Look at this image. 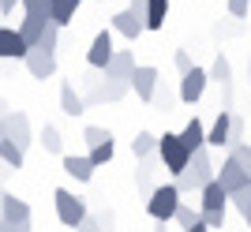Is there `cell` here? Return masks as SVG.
Returning <instances> with one entry per match:
<instances>
[{"label":"cell","mask_w":251,"mask_h":232,"mask_svg":"<svg viewBox=\"0 0 251 232\" xmlns=\"http://www.w3.org/2000/svg\"><path fill=\"white\" fill-rule=\"evenodd\" d=\"M75 232H105V229H101V221H98V217H86V221L79 225Z\"/></svg>","instance_id":"74e56055"},{"label":"cell","mask_w":251,"mask_h":232,"mask_svg":"<svg viewBox=\"0 0 251 232\" xmlns=\"http://www.w3.org/2000/svg\"><path fill=\"white\" fill-rule=\"evenodd\" d=\"M0 225H26L30 221V206L19 199V195H11V191H4L0 195Z\"/></svg>","instance_id":"8fae6325"},{"label":"cell","mask_w":251,"mask_h":232,"mask_svg":"<svg viewBox=\"0 0 251 232\" xmlns=\"http://www.w3.org/2000/svg\"><path fill=\"white\" fill-rule=\"evenodd\" d=\"M113 30L124 34L127 42H135L139 34L147 30V4H127L124 11H116L113 15Z\"/></svg>","instance_id":"8992f818"},{"label":"cell","mask_w":251,"mask_h":232,"mask_svg":"<svg viewBox=\"0 0 251 232\" xmlns=\"http://www.w3.org/2000/svg\"><path fill=\"white\" fill-rule=\"evenodd\" d=\"M98 221H101V229H105V232H109V229H113V213L105 210V213H101V217H98Z\"/></svg>","instance_id":"ab89813d"},{"label":"cell","mask_w":251,"mask_h":232,"mask_svg":"<svg viewBox=\"0 0 251 232\" xmlns=\"http://www.w3.org/2000/svg\"><path fill=\"white\" fill-rule=\"evenodd\" d=\"M169 19V0H150L147 4V30H161Z\"/></svg>","instance_id":"7402d4cb"},{"label":"cell","mask_w":251,"mask_h":232,"mask_svg":"<svg viewBox=\"0 0 251 232\" xmlns=\"http://www.w3.org/2000/svg\"><path fill=\"white\" fill-rule=\"evenodd\" d=\"M23 4V0H19ZM11 8H15V0H0V11H4V15H11Z\"/></svg>","instance_id":"60d3db41"},{"label":"cell","mask_w":251,"mask_h":232,"mask_svg":"<svg viewBox=\"0 0 251 232\" xmlns=\"http://www.w3.org/2000/svg\"><path fill=\"white\" fill-rule=\"evenodd\" d=\"M79 4H83V0H52V23H56V26H68V23L75 19Z\"/></svg>","instance_id":"603a6c76"},{"label":"cell","mask_w":251,"mask_h":232,"mask_svg":"<svg viewBox=\"0 0 251 232\" xmlns=\"http://www.w3.org/2000/svg\"><path fill=\"white\" fill-rule=\"evenodd\" d=\"M139 71V64H135V56L127 53V49H116V56H113V64L105 68V75L109 79H120V83H131V75Z\"/></svg>","instance_id":"e0dca14e"},{"label":"cell","mask_w":251,"mask_h":232,"mask_svg":"<svg viewBox=\"0 0 251 232\" xmlns=\"http://www.w3.org/2000/svg\"><path fill=\"white\" fill-rule=\"evenodd\" d=\"M173 64H176V71H180V79L188 71H195V64H191V53L188 49H176V56H173Z\"/></svg>","instance_id":"1f68e13d"},{"label":"cell","mask_w":251,"mask_h":232,"mask_svg":"<svg viewBox=\"0 0 251 232\" xmlns=\"http://www.w3.org/2000/svg\"><path fill=\"white\" fill-rule=\"evenodd\" d=\"M83 139H86V146L94 150V146H105V142H113V131H109V127H94V124H90V127L83 131Z\"/></svg>","instance_id":"4316f807"},{"label":"cell","mask_w":251,"mask_h":232,"mask_svg":"<svg viewBox=\"0 0 251 232\" xmlns=\"http://www.w3.org/2000/svg\"><path fill=\"white\" fill-rule=\"evenodd\" d=\"M0 139H11V142H19L23 150L30 146V120H26V113H4V131H0Z\"/></svg>","instance_id":"9c48e42d"},{"label":"cell","mask_w":251,"mask_h":232,"mask_svg":"<svg viewBox=\"0 0 251 232\" xmlns=\"http://www.w3.org/2000/svg\"><path fill=\"white\" fill-rule=\"evenodd\" d=\"M206 83H210V71H202V68L188 71L180 79V101H184V105H195V101L206 94Z\"/></svg>","instance_id":"4fadbf2b"},{"label":"cell","mask_w":251,"mask_h":232,"mask_svg":"<svg viewBox=\"0 0 251 232\" xmlns=\"http://www.w3.org/2000/svg\"><path fill=\"white\" fill-rule=\"evenodd\" d=\"M244 135H248V120H244L240 113H232V146H240Z\"/></svg>","instance_id":"d6a6232c"},{"label":"cell","mask_w":251,"mask_h":232,"mask_svg":"<svg viewBox=\"0 0 251 232\" xmlns=\"http://www.w3.org/2000/svg\"><path fill=\"white\" fill-rule=\"evenodd\" d=\"M157 158H161V165H165L173 176H180V172L191 165V158H195V154L184 146V139H180V135L165 131V135H161V146H157Z\"/></svg>","instance_id":"3957f363"},{"label":"cell","mask_w":251,"mask_h":232,"mask_svg":"<svg viewBox=\"0 0 251 232\" xmlns=\"http://www.w3.org/2000/svg\"><path fill=\"white\" fill-rule=\"evenodd\" d=\"M23 11L38 19H52V0H23Z\"/></svg>","instance_id":"83f0119b"},{"label":"cell","mask_w":251,"mask_h":232,"mask_svg":"<svg viewBox=\"0 0 251 232\" xmlns=\"http://www.w3.org/2000/svg\"><path fill=\"white\" fill-rule=\"evenodd\" d=\"M180 139H184V146L195 154V150H202L206 146V139H210V127H202V120L199 116H191L188 124H184V131H180Z\"/></svg>","instance_id":"ac0fdd59"},{"label":"cell","mask_w":251,"mask_h":232,"mask_svg":"<svg viewBox=\"0 0 251 232\" xmlns=\"http://www.w3.org/2000/svg\"><path fill=\"white\" fill-rule=\"evenodd\" d=\"M26 71H30V79H52L56 75V53H49V49H30V56H26Z\"/></svg>","instance_id":"7c38bea8"},{"label":"cell","mask_w":251,"mask_h":232,"mask_svg":"<svg viewBox=\"0 0 251 232\" xmlns=\"http://www.w3.org/2000/svg\"><path fill=\"white\" fill-rule=\"evenodd\" d=\"M232 206L240 210V217H244V221H248V229H251V187L236 191V195H232Z\"/></svg>","instance_id":"f546056e"},{"label":"cell","mask_w":251,"mask_h":232,"mask_svg":"<svg viewBox=\"0 0 251 232\" xmlns=\"http://www.w3.org/2000/svg\"><path fill=\"white\" fill-rule=\"evenodd\" d=\"M38 139H42L45 154H60V158H64V135H60V127H56V124H45Z\"/></svg>","instance_id":"cb8c5ba5"},{"label":"cell","mask_w":251,"mask_h":232,"mask_svg":"<svg viewBox=\"0 0 251 232\" xmlns=\"http://www.w3.org/2000/svg\"><path fill=\"white\" fill-rule=\"evenodd\" d=\"M113 154H116V146H113V142H105V146H94V150H90V161L101 169V165H109V161H113Z\"/></svg>","instance_id":"4dcf8cb0"},{"label":"cell","mask_w":251,"mask_h":232,"mask_svg":"<svg viewBox=\"0 0 251 232\" xmlns=\"http://www.w3.org/2000/svg\"><path fill=\"white\" fill-rule=\"evenodd\" d=\"M0 56H4V60H26V56H30V45H26V38H23L19 30L0 26Z\"/></svg>","instance_id":"30bf717a"},{"label":"cell","mask_w":251,"mask_h":232,"mask_svg":"<svg viewBox=\"0 0 251 232\" xmlns=\"http://www.w3.org/2000/svg\"><path fill=\"white\" fill-rule=\"evenodd\" d=\"M0 158L8 169H23V146L19 142H11V139H0Z\"/></svg>","instance_id":"d4e9b609"},{"label":"cell","mask_w":251,"mask_h":232,"mask_svg":"<svg viewBox=\"0 0 251 232\" xmlns=\"http://www.w3.org/2000/svg\"><path fill=\"white\" fill-rule=\"evenodd\" d=\"M60 109H64L68 116H83V113H86V97L79 94L72 83H60Z\"/></svg>","instance_id":"ffe728a7"},{"label":"cell","mask_w":251,"mask_h":232,"mask_svg":"<svg viewBox=\"0 0 251 232\" xmlns=\"http://www.w3.org/2000/svg\"><path fill=\"white\" fill-rule=\"evenodd\" d=\"M214 180H218V165L210 158V146H202V150H195L191 165L176 176V187H180V195H191V191H202Z\"/></svg>","instance_id":"6da1fadb"},{"label":"cell","mask_w":251,"mask_h":232,"mask_svg":"<svg viewBox=\"0 0 251 232\" xmlns=\"http://www.w3.org/2000/svg\"><path fill=\"white\" fill-rule=\"evenodd\" d=\"M202 225H206V229H225V213H206L202 210Z\"/></svg>","instance_id":"8d00e7d4"},{"label":"cell","mask_w":251,"mask_h":232,"mask_svg":"<svg viewBox=\"0 0 251 232\" xmlns=\"http://www.w3.org/2000/svg\"><path fill=\"white\" fill-rule=\"evenodd\" d=\"M94 161H90V154H86V158H79V154H64V172H68V176H75V180H94Z\"/></svg>","instance_id":"d6986e66"},{"label":"cell","mask_w":251,"mask_h":232,"mask_svg":"<svg viewBox=\"0 0 251 232\" xmlns=\"http://www.w3.org/2000/svg\"><path fill=\"white\" fill-rule=\"evenodd\" d=\"M116 49H113V30H98L94 42H90V49H86V64L94 68V71H105L109 64H113Z\"/></svg>","instance_id":"52a82bcc"},{"label":"cell","mask_w":251,"mask_h":232,"mask_svg":"<svg viewBox=\"0 0 251 232\" xmlns=\"http://www.w3.org/2000/svg\"><path fill=\"white\" fill-rule=\"evenodd\" d=\"M52 202H56V217H60L68 229H79V225L90 217V213H86V202L79 199V195H72L68 187H56V191H52Z\"/></svg>","instance_id":"277c9868"},{"label":"cell","mask_w":251,"mask_h":232,"mask_svg":"<svg viewBox=\"0 0 251 232\" xmlns=\"http://www.w3.org/2000/svg\"><path fill=\"white\" fill-rule=\"evenodd\" d=\"M218 184L229 195H236V191H244V187H251V172L244 169L240 161H232V158H225V165H218Z\"/></svg>","instance_id":"ba28073f"},{"label":"cell","mask_w":251,"mask_h":232,"mask_svg":"<svg viewBox=\"0 0 251 232\" xmlns=\"http://www.w3.org/2000/svg\"><path fill=\"white\" fill-rule=\"evenodd\" d=\"M56 45H60V26L52 23L49 30H45V38H42V49H49V53H56Z\"/></svg>","instance_id":"836d02e7"},{"label":"cell","mask_w":251,"mask_h":232,"mask_svg":"<svg viewBox=\"0 0 251 232\" xmlns=\"http://www.w3.org/2000/svg\"><path fill=\"white\" fill-rule=\"evenodd\" d=\"M0 232H30V221L26 225H0Z\"/></svg>","instance_id":"f35d334b"},{"label":"cell","mask_w":251,"mask_h":232,"mask_svg":"<svg viewBox=\"0 0 251 232\" xmlns=\"http://www.w3.org/2000/svg\"><path fill=\"white\" fill-rule=\"evenodd\" d=\"M225 202H232V195L221 187L218 180L199 191V210H206V213H225Z\"/></svg>","instance_id":"2e32d148"},{"label":"cell","mask_w":251,"mask_h":232,"mask_svg":"<svg viewBox=\"0 0 251 232\" xmlns=\"http://www.w3.org/2000/svg\"><path fill=\"white\" fill-rule=\"evenodd\" d=\"M248 79H251V53H248Z\"/></svg>","instance_id":"7bdbcfd3"},{"label":"cell","mask_w":251,"mask_h":232,"mask_svg":"<svg viewBox=\"0 0 251 232\" xmlns=\"http://www.w3.org/2000/svg\"><path fill=\"white\" fill-rule=\"evenodd\" d=\"M248 8H251V0H229V15H232V19H244Z\"/></svg>","instance_id":"e575fe53"},{"label":"cell","mask_w":251,"mask_h":232,"mask_svg":"<svg viewBox=\"0 0 251 232\" xmlns=\"http://www.w3.org/2000/svg\"><path fill=\"white\" fill-rule=\"evenodd\" d=\"M157 146H161V135H150V131H139V135L131 139V154H135L139 161L157 158Z\"/></svg>","instance_id":"44dd1931"},{"label":"cell","mask_w":251,"mask_h":232,"mask_svg":"<svg viewBox=\"0 0 251 232\" xmlns=\"http://www.w3.org/2000/svg\"><path fill=\"white\" fill-rule=\"evenodd\" d=\"M188 232H210V229H206V225L199 221V225H195V229H188Z\"/></svg>","instance_id":"b9f144b4"},{"label":"cell","mask_w":251,"mask_h":232,"mask_svg":"<svg viewBox=\"0 0 251 232\" xmlns=\"http://www.w3.org/2000/svg\"><path fill=\"white\" fill-rule=\"evenodd\" d=\"M157 86H161V75H157V68H150V64H139V71L131 75V90H135L143 101H154Z\"/></svg>","instance_id":"5bb4252c"},{"label":"cell","mask_w":251,"mask_h":232,"mask_svg":"<svg viewBox=\"0 0 251 232\" xmlns=\"http://www.w3.org/2000/svg\"><path fill=\"white\" fill-rule=\"evenodd\" d=\"M210 83H221V86H229L232 83V68H229V60L225 56H214V64H210Z\"/></svg>","instance_id":"484cf974"},{"label":"cell","mask_w":251,"mask_h":232,"mask_svg":"<svg viewBox=\"0 0 251 232\" xmlns=\"http://www.w3.org/2000/svg\"><path fill=\"white\" fill-rule=\"evenodd\" d=\"M150 105H157V109H165V113H169V105H173V94H169L165 86H157V94H154V101H150Z\"/></svg>","instance_id":"d590c367"},{"label":"cell","mask_w":251,"mask_h":232,"mask_svg":"<svg viewBox=\"0 0 251 232\" xmlns=\"http://www.w3.org/2000/svg\"><path fill=\"white\" fill-rule=\"evenodd\" d=\"M154 232H169V229H165V225H157V229H154Z\"/></svg>","instance_id":"ee69618b"},{"label":"cell","mask_w":251,"mask_h":232,"mask_svg":"<svg viewBox=\"0 0 251 232\" xmlns=\"http://www.w3.org/2000/svg\"><path fill=\"white\" fill-rule=\"evenodd\" d=\"M131 90V83H120V79H109V75H101V79H86V105H105V101H120V97Z\"/></svg>","instance_id":"5b68a950"},{"label":"cell","mask_w":251,"mask_h":232,"mask_svg":"<svg viewBox=\"0 0 251 232\" xmlns=\"http://www.w3.org/2000/svg\"><path fill=\"white\" fill-rule=\"evenodd\" d=\"M206 146H214V150H225V146H232V113H229V109H221V113L214 116Z\"/></svg>","instance_id":"9a60e30c"},{"label":"cell","mask_w":251,"mask_h":232,"mask_svg":"<svg viewBox=\"0 0 251 232\" xmlns=\"http://www.w3.org/2000/svg\"><path fill=\"white\" fill-rule=\"evenodd\" d=\"M180 206H184V202H180V187H176V184H161V187L147 199V213L154 217L157 225L176 221V210H180Z\"/></svg>","instance_id":"7a4b0ae2"},{"label":"cell","mask_w":251,"mask_h":232,"mask_svg":"<svg viewBox=\"0 0 251 232\" xmlns=\"http://www.w3.org/2000/svg\"><path fill=\"white\" fill-rule=\"evenodd\" d=\"M199 221H202V210H191V206H180V210H176V225H180L184 232L195 229Z\"/></svg>","instance_id":"f1b7e54d"}]
</instances>
